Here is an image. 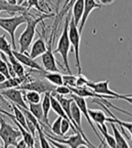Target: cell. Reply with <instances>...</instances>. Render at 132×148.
I'll list each match as a JSON object with an SVG mask.
<instances>
[{"instance_id":"1","label":"cell","mask_w":132,"mask_h":148,"mask_svg":"<svg viewBox=\"0 0 132 148\" xmlns=\"http://www.w3.org/2000/svg\"><path fill=\"white\" fill-rule=\"evenodd\" d=\"M52 16H54V14H43L38 17H34L30 14L27 16L26 20V26L25 29L23 31L19 37V45H20V51L21 53H26L31 46V43L33 42L34 39V35L36 32V26L38 24H40L42 21H43L46 18H50Z\"/></svg>"},{"instance_id":"2","label":"cell","mask_w":132,"mask_h":148,"mask_svg":"<svg viewBox=\"0 0 132 148\" xmlns=\"http://www.w3.org/2000/svg\"><path fill=\"white\" fill-rule=\"evenodd\" d=\"M65 21H64V25L63 29V33L59 38L57 43V47L54 51V53H59L62 58H63V62L65 66V69L67 71L69 74H72V71L70 68V64H69V60H68V55H69V51H70V47H71V42L69 40V35H68V28H69V22L71 19L72 16V11L71 9L67 12V14H65Z\"/></svg>"},{"instance_id":"3","label":"cell","mask_w":132,"mask_h":148,"mask_svg":"<svg viewBox=\"0 0 132 148\" xmlns=\"http://www.w3.org/2000/svg\"><path fill=\"white\" fill-rule=\"evenodd\" d=\"M30 14V13L27 14H20L19 16H14L8 17V18H3L0 17V28L5 30L11 37V42H12V49L16 50V32L17 28L23 24L26 23L27 16Z\"/></svg>"},{"instance_id":"4","label":"cell","mask_w":132,"mask_h":148,"mask_svg":"<svg viewBox=\"0 0 132 148\" xmlns=\"http://www.w3.org/2000/svg\"><path fill=\"white\" fill-rule=\"evenodd\" d=\"M59 22L57 20L54 21V24L53 26V30L51 33L50 38L46 44V51L43 53L42 56V62L43 65V69L46 71H59V68L57 66V62L54 57V51H53V45L54 42V37L56 35L57 27Z\"/></svg>"},{"instance_id":"5","label":"cell","mask_w":132,"mask_h":148,"mask_svg":"<svg viewBox=\"0 0 132 148\" xmlns=\"http://www.w3.org/2000/svg\"><path fill=\"white\" fill-rule=\"evenodd\" d=\"M4 114L0 112V138L3 140L4 147L7 148L9 146H16L18 138L21 137V133L18 128L13 127L10 124L7 123Z\"/></svg>"},{"instance_id":"6","label":"cell","mask_w":132,"mask_h":148,"mask_svg":"<svg viewBox=\"0 0 132 148\" xmlns=\"http://www.w3.org/2000/svg\"><path fill=\"white\" fill-rule=\"evenodd\" d=\"M109 80H103V81H98V82H93V81H88L87 87H89L90 88L100 95H106V96H111V97H114L116 99H122L129 102V104H132V94H120L113 91L111 90L109 87Z\"/></svg>"},{"instance_id":"7","label":"cell","mask_w":132,"mask_h":148,"mask_svg":"<svg viewBox=\"0 0 132 148\" xmlns=\"http://www.w3.org/2000/svg\"><path fill=\"white\" fill-rule=\"evenodd\" d=\"M68 35H69V40H70V42H71V45L72 46V51L74 53V56H75L78 75H80V74H82V64H80V34L79 33L78 26L74 24L72 16H71V19H70V22H69Z\"/></svg>"},{"instance_id":"8","label":"cell","mask_w":132,"mask_h":148,"mask_svg":"<svg viewBox=\"0 0 132 148\" xmlns=\"http://www.w3.org/2000/svg\"><path fill=\"white\" fill-rule=\"evenodd\" d=\"M56 86L52 84L47 79H33L26 83H23L17 87L22 90H34L40 94H45L46 92H54Z\"/></svg>"},{"instance_id":"9","label":"cell","mask_w":132,"mask_h":148,"mask_svg":"<svg viewBox=\"0 0 132 148\" xmlns=\"http://www.w3.org/2000/svg\"><path fill=\"white\" fill-rule=\"evenodd\" d=\"M45 135L47 137L54 140V141L66 145L68 147H71V148H78L80 146L91 147L89 145V144L82 138V135H80V133H74V135L70 136L68 137H66L65 136H52L51 134H49V133H45Z\"/></svg>"},{"instance_id":"10","label":"cell","mask_w":132,"mask_h":148,"mask_svg":"<svg viewBox=\"0 0 132 148\" xmlns=\"http://www.w3.org/2000/svg\"><path fill=\"white\" fill-rule=\"evenodd\" d=\"M70 96H71V98L75 101V103L77 104V106L79 107V108H80V113H82V114L85 116L87 122L90 124L91 127L92 128L93 132L95 133V135H96V136L99 138V140L100 141V146H101V145L107 146V145L104 143L103 138H102V137L100 136V135L99 134V132H98L96 127H95V125H93V122L91 121V117H90V116H89V113H88V106H87V102H86L85 98H82V97H80V96H77V95L73 94V93H71Z\"/></svg>"},{"instance_id":"11","label":"cell","mask_w":132,"mask_h":148,"mask_svg":"<svg viewBox=\"0 0 132 148\" xmlns=\"http://www.w3.org/2000/svg\"><path fill=\"white\" fill-rule=\"evenodd\" d=\"M92 102H95V103H97L98 105H100L102 108H103L104 110L107 111V113L111 116V117L113 119V123L115 124H118L120 128H121V132H122V134L125 135V137L128 139V140H130L131 139V134H132V123L131 122H124L122 120H120L118 117H117L112 112H111V110L109 109V107L105 106L103 103H102V101L99 99H92Z\"/></svg>"},{"instance_id":"12","label":"cell","mask_w":132,"mask_h":148,"mask_svg":"<svg viewBox=\"0 0 132 148\" xmlns=\"http://www.w3.org/2000/svg\"><path fill=\"white\" fill-rule=\"evenodd\" d=\"M1 93L6 100H10L11 103H14L16 106L28 109V105L24 99L22 90H19L17 88H6V90H1Z\"/></svg>"},{"instance_id":"13","label":"cell","mask_w":132,"mask_h":148,"mask_svg":"<svg viewBox=\"0 0 132 148\" xmlns=\"http://www.w3.org/2000/svg\"><path fill=\"white\" fill-rule=\"evenodd\" d=\"M101 7H102V5L100 3L95 1V0H84L83 13H82V18H80V21L79 25H78V31L80 34H82L84 25L86 24V21L91 14V13L95 9H100Z\"/></svg>"},{"instance_id":"14","label":"cell","mask_w":132,"mask_h":148,"mask_svg":"<svg viewBox=\"0 0 132 148\" xmlns=\"http://www.w3.org/2000/svg\"><path fill=\"white\" fill-rule=\"evenodd\" d=\"M72 93L75 94L77 96H80L82 98H93V99H116L114 97L106 95H100L96 92H94L91 88H90L87 86L83 87H69Z\"/></svg>"},{"instance_id":"15","label":"cell","mask_w":132,"mask_h":148,"mask_svg":"<svg viewBox=\"0 0 132 148\" xmlns=\"http://www.w3.org/2000/svg\"><path fill=\"white\" fill-rule=\"evenodd\" d=\"M12 53L14 55V57L17 59V61L24 66H26V67H29L34 71H45V69H43L41 65L38 64V62H35L34 59H32L28 55V53H21V51H18L14 49H12Z\"/></svg>"},{"instance_id":"16","label":"cell","mask_w":132,"mask_h":148,"mask_svg":"<svg viewBox=\"0 0 132 148\" xmlns=\"http://www.w3.org/2000/svg\"><path fill=\"white\" fill-rule=\"evenodd\" d=\"M0 12L9 14L11 16L16 14H27L30 13V9L26 6L19 5H10L6 0H0Z\"/></svg>"},{"instance_id":"17","label":"cell","mask_w":132,"mask_h":148,"mask_svg":"<svg viewBox=\"0 0 132 148\" xmlns=\"http://www.w3.org/2000/svg\"><path fill=\"white\" fill-rule=\"evenodd\" d=\"M45 51H46V43L45 41H43V36L39 34L38 39H36L35 42L33 43L31 51H29L28 55L30 56L32 59H34L35 60L36 58L41 56Z\"/></svg>"},{"instance_id":"18","label":"cell","mask_w":132,"mask_h":148,"mask_svg":"<svg viewBox=\"0 0 132 148\" xmlns=\"http://www.w3.org/2000/svg\"><path fill=\"white\" fill-rule=\"evenodd\" d=\"M88 113H89V116L91 117V121L94 122L95 124H99V125H105L106 122H109V123L114 122L111 117L106 116L104 112L101 110L88 108Z\"/></svg>"},{"instance_id":"19","label":"cell","mask_w":132,"mask_h":148,"mask_svg":"<svg viewBox=\"0 0 132 148\" xmlns=\"http://www.w3.org/2000/svg\"><path fill=\"white\" fill-rule=\"evenodd\" d=\"M83 4H84V0H75L71 8L72 17L73 19L74 24L77 26L79 25V23L83 13Z\"/></svg>"},{"instance_id":"20","label":"cell","mask_w":132,"mask_h":148,"mask_svg":"<svg viewBox=\"0 0 132 148\" xmlns=\"http://www.w3.org/2000/svg\"><path fill=\"white\" fill-rule=\"evenodd\" d=\"M42 78L47 79L51 83L55 85V86H60L63 85V74L59 71H40Z\"/></svg>"},{"instance_id":"21","label":"cell","mask_w":132,"mask_h":148,"mask_svg":"<svg viewBox=\"0 0 132 148\" xmlns=\"http://www.w3.org/2000/svg\"><path fill=\"white\" fill-rule=\"evenodd\" d=\"M11 119L14 121V125H16V127L18 128V130L20 131L21 133V136H23V139L25 140V142L26 143L27 145V147H34V142H35V140H34V137L32 136V134L30 132H29L28 130H26L25 128H24L22 125L16 120V118L12 117Z\"/></svg>"},{"instance_id":"22","label":"cell","mask_w":132,"mask_h":148,"mask_svg":"<svg viewBox=\"0 0 132 148\" xmlns=\"http://www.w3.org/2000/svg\"><path fill=\"white\" fill-rule=\"evenodd\" d=\"M111 128L113 131V136H114L113 137L116 142V146L120 147V148H129L130 145L128 144L127 139L122 136V133H120L119 128L116 127V124L111 123Z\"/></svg>"},{"instance_id":"23","label":"cell","mask_w":132,"mask_h":148,"mask_svg":"<svg viewBox=\"0 0 132 148\" xmlns=\"http://www.w3.org/2000/svg\"><path fill=\"white\" fill-rule=\"evenodd\" d=\"M50 93L51 92H46L45 93V96H43V100H42V109H43V121H45V124L48 127H50L49 124V112L51 109V100H50Z\"/></svg>"},{"instance_id":"24","label":"cell","mask_w":132,"mask_h":148,"mask_svg":"<svg viewBox=\"0 0 132 148\" xmlns=\"http://www.w3.org/2000/svg\"><path fill=\"white\" fill-rule=\"evenodd\" d=\"M96 125H97V129L100 131L101 136H103V139L105 140L106 145H109V146H111V147H112V148L117 147L116 146V142H115L114 137L111 134H109L108 127H107L106 124L105 125H100L99 124H96Z\"/></svg>"},{"instance_id":"25","label":"cell","mask_w":132,"mask_h":148,"mask_svg":"<svg viewBox=\"0 0 132 148\" xmlns=\"http://www.w3.org/2000/svg\"><path fill=\"white\" fill-rule=\"evenodd\" d=\"M22 84V80L18 77H10L6 79L3 82L0 83V90H6V88H17Z\"/></svg>"},{"instance_id":"26","label":"cell","mask_w":132,"mask_h":148,"mask_svg":"<svg viewBox=\"0 0 132 148\" xmlns=\"http://www.w3.org/2000/svg\"><path fill=\"white\" fill-rule=\"evenodd\" d=\"M11 108H12V111H13V113H14V118H16V120L24 128H25L27 130L26 123H25V117L24 113L22 112V110L19 108L18 106H16V104H14V103H11Z\"/></svg>"},{"instance_id":"27","label":"cell","mask_w":132,"mask_h":148,"mask_svg":"<svg viewBox=\"0 0 132 148\" xmlns=\"http://www.w3.org/2000/svg\"><path fill=\"white\" fill-rule=\"evenodd\" d=\"M24 93V99L26 103H40L41 101V94L34 91V90H23Z\"/></svg>"},{"instance_id":"28","label":"cell","mask_w":132,"mask_h":148,"mask_svg":"<svg viewBox=\"0 0 132 148\" xmlns=\"http://www.w3.org/2000/svg\"><path fill=\"white\" fill-rule=\"evenodd\" d=\"M61 121H62V117L58 116V117L54 121V123L52 125H50V130H51L50 133L53 134V136H63L62 133H61Z\"/></svg>"},{"instance_id":"29","label":"cell","mask_w":132,"mask_h":148,"mask_svg":"<svg viewBox=\"0 0 132 148\" xmlns=\"http://www.w3.org/2000/svg\"><path fill=\"white\" fill-rule=\"evenodd\" d=\"M36 131L38 132V139L40 140V146L43 147V148H50L52 147V145H51L45 135V132H43L41 125H39L38 127H36Z\"/></svg>"},{"instance_id":"30","label":"cell","mask_w":132,"mask_h":148,"mask_svg":"<svg viewBox=\"0 0 132 148\" xmlns=\"http://www.w3.org/2000/svg\"><path fill=\"white\" fill-rule=\"evenodd\" d=\"M0 51L8 55L12 53V45L6 39V35H0Z\"/></svg>"},{"instance_id":"31","label":"cell","mask_w":132,"mask_h":148,"mask_svg":"<svg viewBox=\"0 0 132 148\" xmlns=\"http://www.w3.org/2000/svg\"><path fill=\"white\" fill-rule=\"evenodd\" d=\"M63 85L68 87H75L76 86V76L69 74V75H63Z\"/></svg>"},{"instance_id":"32","label":"cell","mask_w":132,"mask_h":148,"mask_svg":"<svg viewBox=\"0 0 132 148\" xmlns=\"http://www.w3.org/2000/svg\"><path fill=\"white\" fill-rule=\"evenodd\" d=\"M74 1L75 0H70L69 1V3L66 5L63 8H62V9H60V11H59V13L57 14V16H56V19L58 20V21H61V19L63 17V16H65V14H67V12L72 8V5H73V3H74Z\"/></svg>"},{"instance_id":"33","label":"cell","mask_w":132,"mask_h":148,"mask_svg":"<svg viewBox=\"0 0 132 148\" xmlns=\"http://www.w3.org/2000/svg\"><path fill=\"white\" fill-rule=\"evenodd\" d=\"M55 93L59 94V95H63V96H65V95H70L72 93L70 88L66 85H60V86H56L55 88V90H54Z\"/></svg>"},{"instance_id":"34","label":"cell","mask_w":132,"mask_h":148,"mask_svg":"<svg viewBox=\"0 0 132 148\" xmlns=\"http://www.w3.org/2000/svg\"><path fill=\"white\" fill-rule=\"evenodd\" d=\"M0 72H2L6 78H10L9 72H8V67H7L6 62L3 60L0 56Z\"/></svg>"},{"instance_id":"35","label":"cell","mask_w":132,"mask_h":148,"mask_svg":"<svg viewBox=\"0 0 132 148\" xmlns=\"http://www.w3.org/2000/svg\"><path fill=\"white\" fill-rule=\"evenodd\" d=\"M88 81V79L85 76H83L82 74H80L76 77V86L75 87H83V86H86Z\"/></svg>"},{"instance_id":"36","label":"cell","mask_w":132,"mask_h":148,"mask_svg":"<svg viewBox=\"0 0 132 148\" xmlns=\"http://www.w3.org/2000/svg\"><path fill=\"white\" fill-rule=\"evenodd\" d=\"M27 2V8L31 9V8H35L36 10H38L39 12L42 13L41 8L39 6V0H26Z\"/></svg>"},{"instance_id":"37","label":"cell","mask_w":132,"mask_h":148,"mask_svg":"<svg viewBox=\"0 0 132 148\" xmlns=\"http://www.w3.org/2000/svg\"><path fill=\"white\" fill-rule=\"evenodd\" d=\"M16 147H20V148L24 147V148H25V147H27V145H26V143L25 142V140H24V139H21V140H18V141H17L16 146Z\"/></svg>"},{"instance_id":"38","label":"cell","mask_w":132,"mask_h":148,"mask_svg":"<svg viewBox=\"0 0 132 148\" xmlns=\"http://www.w3.org/2000/svg\"><path fill=\"white\" fill-rule=\"evenodd\" d=\"M115 0H99V3L101 5H111L112 4Z\"/></svg>"},{"instance_id":"39","label":"cell","mask_w":132,"mask_h":148,"mask_svg":"<svg viewBox=\"0 0 132 148\" xmlns=\"http://www.w3.org/2000/svg\"><path fill=\"white\" fill-rule=\"evenodd\" d=\"M0 100H1V101L4 103V104H6L9 108H11V104H9V102L7 101V100L3 97V95H2V93H1V90H0Z\"/></svg>"},{"instance_id":"40","label":"cell","mask_w":132,"mask_h":148,"mask_svg":"<svg viewBox=\"0 0 132 148\" xmlns=\"http://www.w3.org/2000/svg\"><path fill=\"white\" fill-rule=\"evenodd\" d=\"M0 112H1V113H3V114H4L5 116H9L10 118L14 117V115H13V114H11V113H9V112H7V111H6V110L2 109L1 108H0Z\"/></svg>"},{"instance_id":"41","label":"cell","mask_w":132,"mask_h":148,"mask_svg":"<svg viewBox=\"0 0 132 148\" xmlns=\"http://www.w3.org/2000/svg\"><path fill=\"white\" fill-rule=\"evenodd\" d=\"M17 5H23V6H26L27 7V2L26 0H16Z\"/></svg>"},{"instance_id":"42","label":"cell","mask_w":132,"mask_h":148,"mask_svg":"<svg viewBox=\"0 0 132 148\" xmlns=\"http://www.w3.org/2000/svg\"><path fill=\"white\" fill-rule=\"evenodd\" d=\"M62 3V0H56V14L59 13V10H60V5Z\"/></svg>"},{"instance_id":"43","label":"cell","mask_w":132,"mask_h":148,"mask_svg":"<svg viewBox=\"0 0 132 148\" xmlns=\"http://www.w3.org/2000/svg\"><path fill=\"white\" fill-rule=\"evenodd\" d=\"M6 79H7V78L4 75V74H3L2 72H0V83L3 82V81H4Z\"/></svg>"},{"instance_id":"44","label":"cell","mask_w":132,"mask_h":148,"mask_svg":"<svg viewBox=\"0 0 132 148\" xmlns=\"http://www.w3.org/2000/svg\"><path fill=\"white\" fill-rule=\"evenodd\" d=\"M69 1H70V0H65V2L63 3V7H62V8H63V7H64L66 5H67V4L69 3ZM62 8H61V9H62Z\"/></svg>"},{"instance_id":"45","label":"cell","mask_w":132,"mask_h":148,"mask_svg":"<svg viewBox=\"0 0 132 148\" xmlns=\"http://www.w3.org/2000/svg\"><path fill=\"white\" fill-rule=\"evenodd\" d=\"M0 147H1V144H0Z\"/></svg>"}]
</instances>
